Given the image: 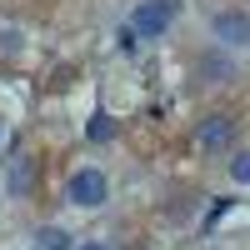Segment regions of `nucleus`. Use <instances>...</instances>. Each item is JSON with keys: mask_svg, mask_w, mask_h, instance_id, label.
<instances>
[{"mask_svg": "<svg viewBox=\"0 0 250 250\" xmlns=\"http://www.w3.org/2000/svg\"><path fill=\"white\" fill-rule=\"evenodd\" d=\"M180 10V0H140L135 15H130V30L135 35H165V25L175 20Z\"/></svg>", "mask_w": 250, "mask_h": 250, "instance_id": "nucleus-1", "label": "nucleus"}, {"mask_svg": "<svg viewBox=\"0 0 250 250\" xmlns=\"http://www.w3.org/2000/svg\"><path fill=\"white\" fill-rule=\"evenodd\" d=\"M105 175L100 170H75L70 175V185H65V200L70 205H80V210H95V205H105Z\"/></svg>", "mask_w": 250, "mask_h": 250, "instance_id": "nucleus-2", "label": "nucleus"}, {"mask_svg": "<svg viewBox=\"0 0 250 250\" xmlns=\"http://www.w3.org/2000/svg\"><path fill=\"white\" fill-rule=\"evenodd\" d=\"M195 140H200V150H225V145L235 140V115H225V110L205 115L200 130H195Z\"/></svg>", "mask_w": 250, "mask_h": 250, "instance_id": "nucleus-3", "label": "nucleus"}, {"mask_svg": "<svg viewBox=\"0 0 250 250\" xmlns=\"http://www.w3.org/2000/svg\"><path fill=\"white\" fill-rule=\"evenodd\" d=\"M215 40H225V45H250V15L245 10H220L215 15Z\"/></svg>", "mask_w": 250, "mask_h": 250, "instance_id": "nucleus-4", "label": "nucleus"}, {"mask_svg": "<svg viewBox=\"0 0 250 250\" xmlns=\"http://www.w3.org/2000/svg\"><path fill=\"white\" fill-rule=\"evenodd\" d=\"M30 175H35V160H30V155H15L5 190H10V195H30Z\"/></svg>", "mask_w": 250, "mask_h": 250, "instance_id": "nucleus-5", "label": "nucleus"}, {"mask_svg": "<svg viewBox=\"0 0 250 250\" xmlns=\"http://www.w3.org/2000/svg\"><path fill=\"white\" fill-rule=\"evenodd\" d=\"M35 245H40V250H70V235L60 230V225H45V230L35 235Z\"/></svg>", "mask_w": 250, "mask_h": 250, "instance_id": "nucleus-6", "label": "nucleus"}, {"mask_svg": "<svg viewBox=\"0 0 250 250\" xmlns=\"http://www.w3.org/2000/svg\"><path fill=\"white\" fill-rule=\"evenodd\" d=\"M230 175H235V185H250V150H240L230 160Z\"/></svg>", "mask_w": 250, "mask_h": 250, "instance_id": "nucleus-7", "label": "nucleus"}, {"mask_svg": "<svg viewBox=\"0 0 250 250\" xmlns=\"http://www.w3.org/2000/svg\"><path fill=\"white\" fill-rule=\"evenodd\" d=\"M115 45H120V50H125V55H135V45H140V35H135V30H130V20H125V25H120V30H115Z\"/></svg>", "mask_w": 250, "mask_h": 250, "instance_id": "nucleus-8", "label": "nucleus"}, {"mask_svg": "<svg viewBox=\"0 0 250 250\" xmlns=\"http://www.w3.org/2000/svg\"><path fill=\"white\" fill-rule=\"evenodd\" d=\"M110 135H115L110 115H95V120H90V140H110Z\"/></svg>", "mask_w": 250, "mask_h": 250, "instance_id": "nucleus-9", "label": "nucleus"}, {"mask_svg": "<svg viewBox=\"0 0 250 250\" xmlns=\"http://www.w3.org/2000/svg\"><path fill=\"white\" fill-rule=\"evenodd\" d=\"M85 250H110V245H85Z\"/></svg>", "mask_w": 250, "mask_h": 250, "instance_id": "nucleus-10", "label": "nucleus"}]
</instances>
